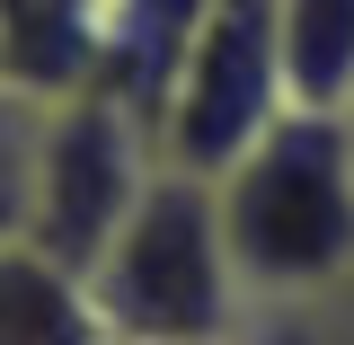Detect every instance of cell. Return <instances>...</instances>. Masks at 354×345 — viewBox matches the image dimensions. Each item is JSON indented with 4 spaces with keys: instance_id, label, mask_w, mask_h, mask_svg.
Listing matches in <instances>:
<instances>
[{
    "instance_id": "52a82bcc",
    "label": "cell",
    "mask_w": 354,
    "mask_h": 345,
    "mask_svg": "<svg viewBox=\"0 0 354 345\" xmlns=\"http://www.w3.org/2000/svg\"><path fill=\"white\" fill-rule=\"evenodd\" d=\"M230 345H354L346 301H301V310H248Z\"/></svg>"
},
{
    "instance_id": "8992f818",
    "label": "cell",
    "mask_w": 354,
    "mask_h": 345,
    "mask_svg": "<svg viewBox=\"0 0 354 345\" xmlns=\"http://www.w3.org/2000/svg\"><path fill=\"white\" fill-rule=\"evenodd\" d=\"M274 44H283L292 115L354 106V0H274Z\"/></svg>"
},
{
    "instance_id": "7a4b0ae2",
    "label": "cell",
    "mask_w": 354,
    "mask_h": 345,
    "mask_svg": "<svg viewBox=\"0 0 354 345\" xmlns=\"http://www.w3.org/2000/svg\"><path fill=\"white\" fill-rule=\"evenodd\" d=\"M88 301L106 345H230L239 337V274L221 248L213 186L186 169H160L151 195L133 204L115 248L88 265Z\"/></svg>"
},
{
    "instance_id": "5b68a950",
    "label": "cell",
    "mask_w": 354,
    "mask_h": 345,
    "mask_svg": "<svg viewBox=\"0 0 354 345\" xmlns=\"http://www.w3.org/2000/svg\"><path fill=\"white\" fill-rule=\"evenodd\" d=\"M0 345H106L88 283L36 239H0Z\"/></svg>"
},
{
    "instance_id": "9c48e42d",
    "label": "cell",
    "mask_w": 354,
    "mask_h": 345,
    "mask_svg": "<svg viewBox=\"0 0 354 345\" xmlns=\"http://www.w3.org/2000/svg\"><path fill=\"white\" fill-rule=\"evenodd\" d=\"M346 310H354V292H346Z\"/></svg>"
},
{
    "instance_id": "6da1fadb",
    "label": "cell",
    "mask_w": 354,
    "mask_h": 345,
    "mask_svg": "<svg viewBox=\"0 0 354 345\" xmlns=\"http://www.w3.org/2000/svg\"><path fill=\"white\" fill-rule=\"evenodd\" d=\"M221 248L248 310L354 292V133L346 115H283L248 160L213 177Z\"/></svg>"
},
{
    "instance_id": "3957f363",
    "label": "cell",
    "mask_w": 354,
    "mask_h": 345,
    "mask_svg": "<svg viewBox=\"0 0 354 345\" xmlns=\"http://www.w3.org/2000/svg\"><path fill=\"white\" fill-rule=\"evenodd\" d=\"M160 177V133L133 115L124 97H53L36 124V169H27V230L53 265H71L88 283V265L115 248V230Z\"/></svg>"
},
{
    "instance_id": "ba28073f",
    "label": "cell",
    "mask_w": 354,
    "mask_h": 345,
    "mask_svg": "<svg viewBox=\"0 0 354 345\" xmlns=\"http://www.w3.org/2000/svg\"><path fill=\"white\" fill-rule=\"evenodd\" d=\"M346 133H354V106H346Z\"/></svg>"
},
{
    "instance_id": "277c9868",
    "label": "cell",
    "mask_w": 354,
    "mask_h": 345,
    "mask_svg": "<svg viewBox=\"0 0 354 345\" xmlns=\"http://www.w3.org/2000/svg\"><path fill=\"white\" fill-rule=\"evenodd\" d=\"M283 115H292V97H283L274 0H204L195 44H186V62L169 80V106H160V169H186L213 186Z\"/></svg>"
}]
</instances>
